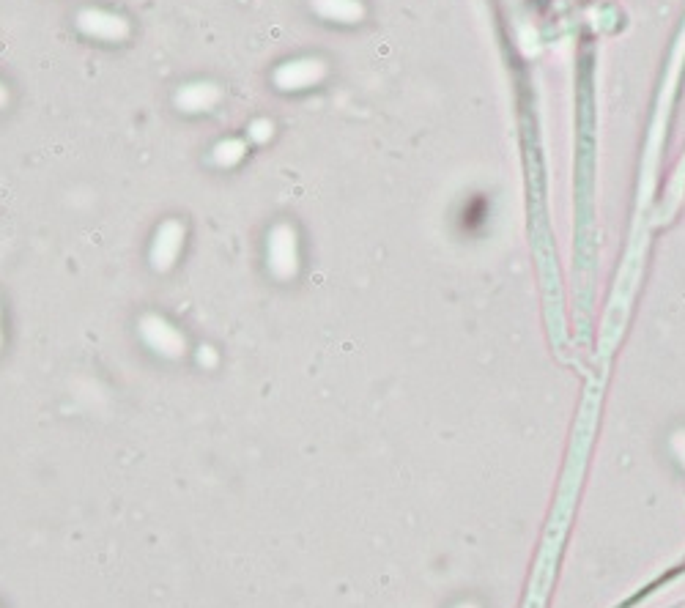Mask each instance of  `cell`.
Returning a JSON list of instances; mask_svg holds the SVG:
<instances>
[{"label": "cell", "mask_w": 685, "mask_h": 608, "mask_svg": "<svg viewBox=\"0 0 685 608\" xmlns=\"http://www.w3.org/2000/svg\"><path fill=\"white\" fill-rule=\"evenodd\" d=\"M266 263L277 280H291L299 272V239L291 225H274L266 242Z\"/></svg>", "instance_id": "obj_1"}, {"label": "cell", "mask_w": 685, "mask_h": 608, "mask_svg": "<svg viewBox=\"0 0 685 608\" xmlns=\"http://www.w3.org/2000/svg\"><path fill=\"white\" fill-rule=\"evenodd\" d=\"M327 77V63L318 58H296V61H285L274 69L272 80L280 91H305L313 88Z\"/></svg>", "instance_id": "obj_2"}, {"label": "cell", "mask_w": 685, "mask_h": 608, "mask_svg": "<svg viewBox=\"0 0 685 608\" xmlns=\"http://www.w3.org/2000/svg\"><path fill=\"white\" fill-rule=\"evenodd\" d=\"M140 337L146 340L148 348H154L157 354L168 359H179L187 354V337L181 335L179 329L168 324L159 315H146L140 321Z\"/></svg>", "instance_id": "obj_3"}, {"label": "cell", "mask_w": 685, "mask_h": 608, "mask_svg": "<svg viewBox=\"0 0 685 608\" xmlns=\"http://www.w3.org/2000/svg\"><path fill=\"white\" fill-rule=\"evenodd\" d=\"M184 236H187V228L179 220H168L159 225L157 236L151 242V252H148V261H151L154 272H170L176 266L181 247H184Z\"/></svg>", "instance_id": "obj_4"}, {"label": "cell", "mask_w": 685, "mask_h": 608, "mask_svg": "<svg viewBox=\"0 0 685 608\" xmlns=\"http://www.w3.org/2000/svg\"><path fill=\"white\" fill-rule=\"evenodd\" d=\"M77 28L91 36V39H102V42H124L129 36V22L118 14L99 9H85L77 17Z\"/></svg>", "instance_id": "obj_5"}, {"label": "cell", "mask_w": 685, "mask_h": 608, "mask_svg": "<svg viewBox=\"0 0 685 608\" xmlns=\"http://www.w3.org/2000/svg\"><path fill=\"white\" fill-rule=\"evenodd\" d=\"M222 88L214 83H187L176 91V107L181 113H209L220 105Z\"/></svg>", "instance_id": "obj_6"}, {"label": "cell", "mask_w": 685, "mask_h": 608, "mask_svg": "<svg viewBox=\"0 0 685 608\" xmlns=\"http://www.w3.org/2000/svg\"><path fill=\"white\" fill-rule=\"evenodd\" d=\"M313 11L318 17L332 22L362 20V3L359 0H313Z\"/></svg>", "instance_id": "obj_7"}, {"label": "cell", "mask_w": 685, "mask_h": 608, "mask_svg": "<svg viewBox=\"0 0 685 608\" xmlns=\"http://www.w3.org/2000/svg\"><path fill=\"white\" fill-rule=\"evenodd\" d=\"M244 154H247V143H244L242 137H225V140H220V143L214 146V151H211V157H214V162H217L220 168H233V165H239L244 159Z\"/></svg>", "instance_id": "obj_8"}, {"label": "cell", "mask_w": 685, "mask_h": 608, "mask_svg": "<svg viewBox=\"0 0 685 608\" xmlns=\"http://www.w3.org/2000/svg\"><path fill=\"white\" fill-rule=\"evenodd\" d=\"M247 135L253 143H269L274 135V124L269 118H255L253 124L247 126Z\"/></svg>", "instance_id": "obj_9"}, {"label": "cell", "mask_w": 685, "mask_h": 608, "mask_svg": "<svg viewBox=\"0 0 685 608\" xmlns=\"http://www.w3.org/2000/svg\"><path fill=\"white\" fill-rule=\"evenodd\" d=\"M198 362H201L203 367H214V365H217V354H214V348L203 346L201 351H198Z\"/></svg>", "instance_id": "obj_10"}, {"label": "cell", "mask_w": 685, "mask_h": 608, "mask_svg": "<svg viewBox=\"0 0 685 608\" xmlns=\"http://www.w3.org/2000/svg\"><path fill=\"white\" fill-rule=\"evenodd\" d=\"M6 102H9V91H6V85L0 83V107L6 105Z\"/></svg>", "instance_id": "obj_11"}, {"label": "cell", "mask_w": 685, "mask_h": 608, "mask_svg": "<svg viewBox=\"0 0 685 608\" xmlns=\"http://www.w3.org/2000/svg\"><path fill=\"white\" fill-rule=\"evenodd\" d=\"M0 346H3V329H0Z\"/></svg>", "instance_id": "obj_12"}]
</instances>
